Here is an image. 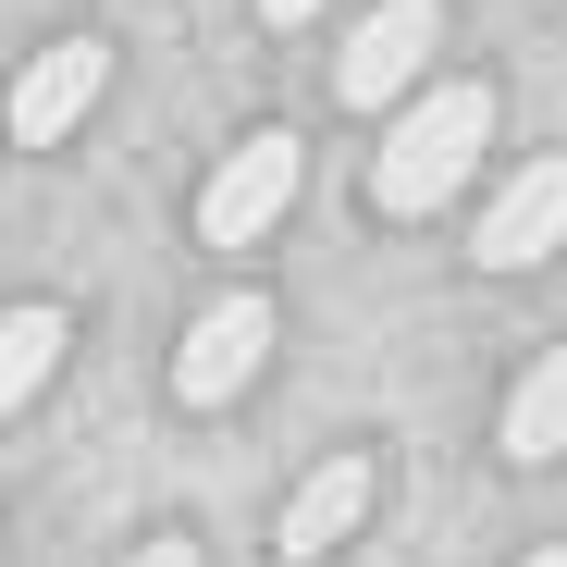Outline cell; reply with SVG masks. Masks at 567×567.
I'll use <instances>...</instances> for the list:
<instances>
[{"mask_svg":"<svg viewBox=\"0 0 567 567\" xmlns=\"http://www.w3.org/2000/svg\"><path fill=\"white\" fill-rule=\"evenodd\" d=\"M482 136H494L482 86H420V100L395 112V136H383V161H370V198H383L395 223L444 210L456 185H468V161H482Z\"/></svg>","mask_w":567,"mask_h":567,"instance_id":"obj_1","label":"cell"},{"mask_svg":"<svg viewBox=\"0 0 567 567\" xmlns=\"http://www.w3.org/2000/svg\"><path fill=\"white\" fill-rule=\"evenodd\" d=\"M259 358H271V297H210L198 321H185V346H173V395L185 408H223V395H247L259 383Z\"/></svg>","mask_w":567,"mask_h":567,"instance_id":"obj_2","label":"cell"},{"mask_svg":"<svg viewBox=\"0 0 567 567\" xmlns=\"http://www.w3.org/2000/svg\"><path fill=\"white\" fill-rule=\"evenodd\" d=\"M297 173H309L297 136H247V148L198 185V235H210V247H259L284 210H297Z\"/></svg>","mask_w":567,"mask_h":567,"instance_id":"obj_3","label":"cell"},{"mask_svg":"<svg viewBox=\"0 0 567 567\" xmlns=\"http://www.w3.org/2000/svg\"><path fill=\"white\" fill-rule=\"evenodd\" d=\"M432 50H444V13H432V0H383V13L346 38V62H333V100H346V112L408 100V86L432 74Z\"/></svg>","mask_w":567,"mask_h":567,"instance_id":"obj_4","label":"cell"},{"mask_svg":"<svg viewBox=\"0 0 567 567\" xmlns=\"http://www.w3.org/2000/svg\"><path fill=\"white\" fill-rule=\"evenodd\" d=\"M100 86H112V50H100V38H62V50H38V62L13 74L0 124H13L25 148H50V136H74L86 112H100Z\"/></svg>","mask_w":567,"mask_h":567,"instance_id":"obj_5","label":"cell"},{"mask_svg":"<svg viewBox=\"0 0 567 567\" xmlns=\"http://www.w3.org/2000/svg\"><path fill=\"white\" fill-rule=\"evenodd\" d=\"M543 247H567V161H530L506 198L482 210V235H468V259H482V271H530Z\"/></svg>","mask_w":567,"mask_h":567,"instance_id":"obj_6","label":"cell"},{"mask_svg":"<svg viewBox=\"0 0 567 567\" xmlns=\"http://www.w3.org/2000/svg\"><path fill=\"white\" fill-rule=\"evenodd\" d=\"M358 518H370V456H333V468H309V482H297V506H284V555L321 567Z\"/></svg>","mask_w":567,"mask_h":567,"instance_id":"obj_7","label":"cell"},{"mask_svg":"<svg viewBox=\"0 0 567 567\" xmlns=\"http://www.w3.org/2000/svg\"><path fill=\"white\" fill-rule=\"evenodd\" d=\"M494 444H506L518 468H555V456H567V346H543V358L518 370V395H506Z\"/></svg>","mask_w":567,"mask_h":567,"instance_id":"obj_8","label":"cell"},{"mask_svg":"<svg viewBox=\"0 0 567 567\" xmlns=\"http://www.w3.org/2000/svg\"><path fill=\"white\" fill-rule=\"evenodd\" d=\"M62 346H74V321L62 309H0V420H13L50 370H62Z\"/></svg>","mask_w":567,"mask_h":567,"instance_id":"obj_9","label":"cell"},{"mask_svg":"<svg viewBox=\"0 0 567 567\" xmlns=\"http://www.w3.org/2000/svg\"><path fill=\"white\" fill-rule=\"evenodd\" d=\"M124 567H198V543H173V530H161V543H136Z\"/></svg>","mask_w":567,"mask_h":567,"instance_id":"obj_10","label":"cell"},{"mask_svg":"<svg viewBox=\"0 0 567 567\" xmlns=\"http://www.w3.org/2000/svg\"><path fill=\"white\" fill-rule=\"evenodd\" d=\"M259 13H271V25H309V13H321V0H259Z\"/></svg>","mask_w":567,"mask_h":567,"instance_id":"obj_11","label":"cell"},{"mask_svg":"<svg viewBox=\"0 0 567 567\" xmlns=\"http://www.w3.org/2000/svg\"><path fill=\"white\" fill-rule=\"evenodd\" d=\"M530 567H567V543H555V555H530Z\"/></svg>","mask_w":567,"mask_h":567,"instance_id":"obj_12","label":"cell"}]
</instances>
